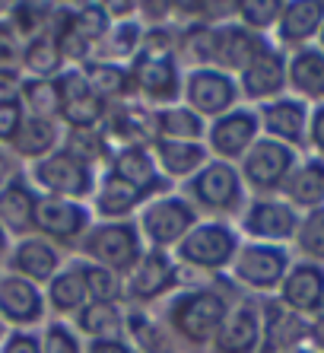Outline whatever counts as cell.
<instances>
[{"label": "cell", "mask_w": 324, "mask_h": 353, "mask_svg": "<svg viewBox=\"0 0 324 353\" xmlns=\"http://www.w3.org/2000/svg\"><path fill=\"white\" fill-rule=\"evenodd\" d=\"M29 179L48 197H64V201H80L92 191L90 165H83L80 159H73L64 150H54L51 157L32 163Z\"/></svg>", "instance_id": "cell-1"}, {"label": "cell", "mask_w": 324, "mask_h": 353, "mask_svg": "<svg viewBox=\"0 0 324 353\" xmlns=\"http://www.w3.org/2000/svg\"><path fill=\"white\" fill-rule=\"evenodd\" d=\"M223 319H226V303L216 293H185L169 309V321L175 325V331L194 344L216 337Z\"/></svg>", "instance_id": "cell-2"}, {"label": "cell", "mask_w": 324, "mask_h": 353, "mask_svg": "<svg viewBox=\"0 0 324 353\" xmlns=\"http://www.w3.org/2000/svg\"><path fill=\"white\" fill-rule=\"evenodd\" d=\"M86 255L108 271H130L140 261V239L130 223L96 226L86 236Z\"/></svg>", "instance_id": "cell-3"}, {"label": "cell", "mask_w": 324, "mask_h": 353, "mask_svg": "<svg viewBox=\"0 0 324 353\" xmlns=\"http://www.w3.org/2000/svg\"><path fill=\"white\" fill-rule=\"evenodd\" d=\"M41 319H45L41 290L17 274H0V321L10 331H29Z\"/></svg>", "instance_id": "cell-4"}, {"label": "cell", "mask_w": 324, "mask_h": 353, "mask_svg": "<svg viewBox=\"0 0 324 353\" xmlns=\"http://www.w3.org/2000/svg\"><path fill=\"white\" fill-rule=\"evenodd\" d=\"M179 255L181 261L194 264V268L216 271L235 258V236L226 223H203L179 242Z\"/></svg>", "instance_id": "cell-5"}, {"label": "cell", "mask_w": 324, "mask_h": 353, "mask_svg": "<svg viewBox=\"0 0 324 353\" xmlns=\"http://www.w3.org/2000/svg\"><path fill=\"white\" fill-rule=\"evenodd\" d=\"M235 277L248 283L254 290H274L283 283L286 268H290V258L280 245H270V242H252L235 252Z\"/></svg>", "instance_id": "cell-6"}, {"label": "cell", "mask_w": 324, "mask_h": 353, "mask_svg": "<svg viewBox=\"0 0 324 353\" xmlns=\"http://www.w3.org/2000/svg\"><path fill=\"white\" fill-rule=\"evenodd\" d=\"M235 96L239 90L232 77L213 67H194L185 80V102L194 115H226Z\"/></svg>", "instance_id": "cell-7"}, {"label": "cell", "mask_w": 324, "mask_h": 353, "mask_svg": "<svg viewBox=\"0 0 324 353\" xmlns=\"http://www.w3.org/2000/svg\"><path fill=\"white\" fill-rule=\"evenodd\" d=\"M140 230L153 245H172L194 230V210L181 197H159L153 204H146Z\"/></svg>", "instance_id": "cell-8"}, {"label": "cell", "mask_w": 324, "mask_h": 353, "mask_svg": "<svg viewBox=\"0 0 324 353\" xmlns=\"http://www.w3.org/2000/svg\"><path fill=\"white\" fill-rule=\"evenodd\" d=\"M7 274H17V277L29 280L35 287L48 283L51 277L57 274L61 268V255L57 248L51 245L48 239L41 236H23L10 245V255H7Z\"/></svg>", "instance_id": "cell-9"}, {"label": "cell", "mask_w": 324, "mask_h": 353, "mask_svg": "<svg viewBox=\"0 0 324 353\" xmlns=\"http://www.w3.org/2000/svg\"><path fill=\"white\" fill-rule=\"evenodd\" d=\"M242 172L254 188H276L292 172V150L280 140H254L242 157Z\"/></svg>", "instance_id": "cell-10"}, {"label": "cell", "mask_w": 324, "mask_h": 353, "mask_svg": "<svg viewBox=\"0 0 324 353\" xmlns=\"http://www.w3.org/2000/svg\"><path fill=\"white\" fill-rule=\"evenodd\" d=\"M90 214L83 210L80 201H64V197H48L41 194L35 201V216H32V230L41 239H73L86 230Z\"/></svg>", "instance_id": "cell-11"}, {"label": "cell", "mask_w": 324, "mask_h": 353, "mask_svg": "<svg viewBox=\"0 0 324 353\" xmlns=\"http://www.w3.org/2000/svg\"><path fill=\"white\" fill-rule=\"evenodd\" d=\"M191 194L203 207L213 210H232L242 201V181L229 163H207L191 181Z\"/></svg>", "instance_id": "cell-12"}, {"label": "cell", "mask_w": 324, "mask_h": 353, "mask_svg": "<svg viewBox=\"0 0 324 353\" xmlns=\"http://www.w3.org/2000/svg\"><path fill=\"white\" fill-rule=\"evenodd\" d=\"M261 331H264V325L258 319V309L248 303H239L226 312L213 344H216V353H258Z\"/></svg>", "instance_id": "cell-13"}, {"label": "cell", "mask_w": 324, "mask_h": 353, "mask_svg": "<svg viewBox=\"0 0 324 353\" xmlns=\"http://www.w3.org/2000/svg\"><path fill=\"white\" fill-rule=\"evenodd\" d=\"M254 134H258V115L254 112H245V108L226 112L210 128V147L223 159H239L252 150Z\"/></svg>", "instance_id": "cell-14"}, {"label": "cell", "mask_w": 324, "mask_h": 353, "mask_svg": "<svg viewBox=\"0 0 324 353\" xmlns=\"http://www.w3.org/2000/svg\"><path fill=\"white\" fill-rule=\"evenodd\" d=\"M245 232L254 239H264V242H283V239L296 236L299 230V220H296V210L290 204H280V201H258V204L248 207V214L242 220Z\"/></svg>", "instance_id": "cell-15"}, {"label": "cell", "mask_w": 324, "mask_h": 353, "mask_svg": "<svg viewBox=\"0 0 324 353\" xmlns=\"http://www.w3.org/2000/svg\"><path fill=\"white\" fill-rule=\"evenodd\" d=\"M286 86V61L280 51H274L270 45L254 54L248 61V67L242 70V90L248 99H270Z\"/></svg>", "instance_id": "cell-16"}, {"label": "cell", "mask_w": 324, "mask_h": 353, "mask_svg": "<svg viewBox=\"0 0 324 353\" xmlns=\"http://www.w3.org/2000/svg\"><path fill=\"white\" fill-rule=\"evenodd\" d=\"M35 201H39V194L23 175H17L10 185L0 188V226L7 230V236L23 239L32 232Z\"/></svg>", "instance_id": "cell-17"}, {"label": "cell", "mask_w": 324, "mask_h": 353, "mask_svg": "<svg viewBox=\"0 0 324 353\" xmlns=\"http://www.w3.org/2000/svg\"><path fill=\"white\" fill-rule=\"evenodd\" d=\"M280 296L290 312H318L324 303V271L315 264H299L280 283Z\"/></svg>", "instance_id": "cell-18"}, {"label": "cell", "mask_w": 324, "mask_h": 353, "mask_svg": "<svg viewBox=\"0 0 324 353\" xmlns=\"http://www.w3.org/2000/svg\"><path fill=\"white\" fill-rule=\"evenodd\" d=\"M130 80L146 99H156V102L175 99L181 86L175 58H146V54H140V61L130 70Z\"/></svg>", "instance_id": "cell-19"}, {"label": "cell", "mask_w": 324, "mask_h": 353, "mask_svg": "<svg viewBox=\"0 0 324 353\" xmlns=\"http://www.w3.org/2000/svg\"><path fill=\"white\" fill-rule=\"evenodd\" d=\"M261 48H264V41L252 29H245L242 23L223 26V29H216V41H213V64L219 70H239L242 74Z\"/></svg>", "instance_id": "cell-20"}, {"label": "cell", "mask_w": 324, "mask_h": 353, "mask_svg": "<svg viewBox=\"0 0 324 353\" xmlns=\"http://www.w3.org/2000/svg\"><path fill=\"white\" fill-rule=\"evenodd\" d=\"M175 283V268L162 252H150L140 255V261L130 268L128 293L134 299H156Z\"/></svg>", "instance_id": "cell-21"}, {"label": "cell", "mask_w": 324, "mask_h": 353, "mask_svg": "<svg viewBox=\"0 0 324 353\" xmlns=\"http://www.w3.org/2000/svg\"><path fill=\"white\" fill-rule=\"evenodd\" d=\"M57 143H61V131H57L54 121H45V118H26L23 128H19V134L13 137V143H10V153L19 159H26V163H39V159L51 157L57 150Z\"/></svg>", "instance_id": "cell-22"}, {"label": "cell", "mask_w": 324, "mask_h": 353, "mask_svg": "<svg viewBox=\"0 0 324 353\" xmlns=\"http://www.w3.org/2000/svg\"><path fill=\"white\" fill-rule=\"evenodd\" d=\"M261 118H264V128L270 131V140H280V143H299L305 137V105L296 102V99H274L261 108Z\"/></svg>", "instance_id": "cell-23"}, {"label": "cell", "mask_w": 324, "mask_h": 353, "mask_svg": "<svg viewBox=\"0 0 324 353\" xmlns=\"http://www.w3.org/2000/svg\"><path fill=\"white\" fill-rule=\"evenodd\" d=\"M156 165L169 179H185V175L197 172L207 165V150L201 143H185V140H156L153 143Z\"/></svg>", "instance_id": "cell-24"}, {"label": "cell", "mask_w": 324, "mask_h": 353, "mask_svg": "<svg viewBox=\"0 0 324 353\" xmlns=\"http://www.w3.org/2000/svg\"><path fill=\"white\" fill-rule=\"evenodd\" d=\"M286 83L296 96L324 99V51L321 48H302L296 58L286 64Z\"/></svg>", "instance_id": "cell-25"}, {"label": "cell", "mask_w": 324, "mask_h": 353, "mask_svg": "<svg viewBox=\"0 0 324 353\" xmlns=\"http://www.w3.org/2000/svg\"><path fill=\"white\" fill-rule=\"evenodd\" d=\"M280 39L290 45H302L312 35L321 32L324 26V3H312V0H299V3H283L280 13Z\"/></svg>", "instance_id": "cell-26"}, {"label": "cell", "mask_w": 324, "mask_h": 353, "mask_svg": "<svg viewBox=\"0 0 324 353\" xmlns=\"http://www.w3.org/2000/svg\"><path fill=\"white\" fill-rule=\"evenodd\" d=\"M64 67V54L57 48L51 32L39 35L32 41H23V77L29 80H54Z\"/></svg>", "instance_id": "cell-27"}, {"label": "cell", "mask_w": 324, "mask_h": 353, "mask_svg": "<svg viewBox=\"0 0 324 353\" xmlns=\"http://www.w3.org/2000/svg\"><path fill=\"white\" fill-rule=\"evenodd\" d=\"M90 293H86V280H83L80 264H73L67 271H57L54 277L48 280V305L61 315L80 312L86 305Z\"/></svg>", "instance_id": "cell-28"}, {"label": "cell", "mask_w": 324, "mask_h": 353, "mask_svg": "<svg viewBox=\"0 0 324 353\" xmlns=\"http://www.w3.org/2000/svg\"><path fill=\"white\" fill-rule=\"evenodd\" d=\"M19 105H23L26 118H45L54 121L61 115V96H57L54 80H19Z\"/></svg>", "instance_id": "cell-29"}, {"label": "cell", "mask_w": 324, "mask_h": 353, "mask_svg": "<svg viewBox=\"0 0 324 353\" xmlns=\"http://www.w3.org/2000/svg\"><path fill=\"white\" fill-rule=\"evenodd\" d=\"M112 175H118L121 181L134 185L137 191L153 188L156 181H159V179H156V159H153V153H146L143 147L121 150V153L112 159Z\"/></svg>", "instance_id": "cell-30"}, {"label": "cell", "mask_w": 324, "mask_h": 353, "mask_svg": "<svg viewBox=\"0 0 324 353\" xmlns=\"http://www.w3.org/2000/svg\"><path fill=\"white\" fill-rule=\"evenodd\" d=\"M286 194H290L292 204L318 210V207L324 204V163L312 159V163L299 165L296 172H290V179H286Z\"/></svg>", "instance_id": "cell-31"}, {"label": "cell", "mask_w": 324, "mask_h": 353, "mask_svg": "<svg viewBox=\"0 0 324 353\" xmlns=\"http://www.w3.org/2000/svg\"><path fill=\"white\" fill-rule=\"evenodd\" d=\"M77 325L92 341H114V334L124 328V319L114 303H86L77 312Z\"/></svg>", "instance_id": "cell-32"}, {"label": "cell", "mask_w": 324, "mask_h": 353, "mask_svg": "<svg viewBox=\"0 0 324 353\" xmlns=\"http://www.w3.org/2000/svg\"><path fill=\"white\" fill-rule=\"evenodd\" d=\"M140 201H143V191H137L134 185L121 181L118 175H108V179L99 185V194H96V207L102 216H128Z\"/></svg>", "instance_id": "cell-33"}, {"label": "cell", "mask_w": 324, "mask_h": 353, "mask_svg": "<svg viewBox=\"0 0 324 353\" xmlns=\"http://www.w3.org/2000/svg\"><path fill=\"white\" fill-rule=\"evenodd\" d=\"M156 140H185V143H197L203 134L201 115H194L191 108H162L156 115Z\"/></svg>", "instance_id": "cell-34"}, {"label": "cell", "mask_w": 324, "mask_h": 353, "mask_svg": "<svg viewBox=\"0 0 324 353\" xmlns=\"http://www.w3.org/2000/svg\"><path fill=\"white\" fill-rule=\"evenodd\" d=\"M51 17H54V7H45V3H13L7 23L23 41H32L51 32V26H54Z\"/></svg>", "instance_id": "cell-35"}, {"label": "cell", "mask_w": 324, "mask_h": 353, "mask_svg": "<svg viewBox=\"0 0 324 353\" xmlns=\"http://www.w3.org/2000/svg\"><path fill=\"white\" fill-rule=\"evenodd\" d=\"M112 128L118 137L128 140V147H140L146 137H156V121H150V115L140 112V108H134V105L121 108V112L114 115Z\"/></svg>", "instance_id": "cell-36"}, {"label": "cell", "mask_w": 324, "mask_h": 353, "mask_svg": "<svg viewBox=\"0 0 324 353\" xmlns=\"http://www.w3.org/2000/svg\"><path fill=\"white\" fill-rule=\"evenodd\" d=\"M83 280H86V293L92 296V303H114V296L121 293V280L118 274L102 268V264H80Z\"/></svg>", "instance_id": "cell-37"}, {"label": "cell", "mask_w": 324, "mask_h": 353, "mask_svg": "<svg viewBox=\"0 0 324 353\" xmlns=\"http://www.w3.org/2000/svg\"><path fill=\"white\" fill-rule=\"evenodd\" d=\"M102 41L108 45L105 58L121 61V58H130V54L140 48L143 32H140L137 23H118V26H108V32H105V39H102Z\"/></svg>", "instance_id": "cell-38"}, {"label": "cell", "mask_w": 324, "mask_h": 353, "mask_svg": "<svg viewBox=\"0 0 324 353\" xmlns=\"http://www.w3.org/2000/svg\"><path fill=\"white\" fill-rule=\"evenodd\" d=\"M0 77L23 80V39H19L10 23H0Z\"/></svg>", "instance_id": "cell-39"}, {"label": "cell", "mask_w": 324, "mask_h": 353, "mask_svg": "<svg viewBox=\"0 0 324 353\" xmlns=\"http://www.w3.org/2000/svg\"><path fill=\"white\" fill-rule=\"evenodd\" d=\"M86 80H90L92 92H96L99 99L121 96V92L130 86V83H128V74H124L118 64H96V67H90Z\"/></svg>", "instance_id": "cell-40"}, {"label": "cell", "mask_w": 324, "mask_h": 353, "mask_svg": "<svg viewBox=\"0 0 324 353\" xmlns=\"http://www.w3.org/2000/svg\"><path fill=\"white\" fill-rule=\"evenodd\" d=\"M213 41H216V29L210 26H194L188 29L185 39H181V54L188 61H194L197 67L213 64Z\"/></svg>", "instance_id": "cell-41"}, {"label": "cell", "mask_w": 324, "mask_h": 353, "mask_svg": "<svg viewBox=\"0 0 324 353\" xmlns=\"http://www.w3.org/2000/svg\"><path fill=\"white\" fill-rule=\"evenodd\" d=\"M235 10H239L245 29H252V32L258 35L261 29H270L274 23H280L283 3H274V0H252V3H239Z\"/></svg>", "instance_id": "cell-42"}, {"label": "cell", "mask_w": 324, "mask_h": 353, "mask_svg": "<svg viewBox=\"0 0 324 353\" xmlns=\"http://www.w3.org/2000/svg\"><path fill=\"white\" fill-rule=\"evenodd\" d=\"M296 239H299L302 255L321 258V261H324V207L312 210V214H308L305 220L299 223V230H296Z\"/></svg>", "instance_id": "cell-43"}, {"label": "cell", "mask_w": 324, "mask_h": 353, "mask_svg": "<svg viewBox=\"0 0 324 353\" xmlns=\"http://www.w3.org/2000/svg\"><path fill=\"white\" fill-rule=\"evenodd\" d=\"M64 153H70L73 159H80L83 165H90L96 157H102V140L96 137V131H70L67 134Z\"/></svg>", "instance_id": "cell-44"}, {"label": "cell", "mask_w": 324, "mask_h": 353, "mask_svg": "<svg viewBox=\"0 0 324 353\" xmlns=\"http://www.w3.org/2000/svg\"><path fill=\"white\" fill-rule=\"evenodd\" d=\"M23 121H26V112H23V105H19V96L10 99V102H0V147H10V143H13V137L19 134Z\"/></svg>", "instance_id": "cell-45"}, {"label": "cell", "mask_w": 324, "mask_h": 353, "mask_svg": "<svg viewBox=\"0 0 324 353\" xmlns=\"http://www.w3.org/2000/svg\"><path fill=\"white\" fill-rule=\"evenodd\" d=\"M41 353H80V344L67 325L54 321L45 328V337H41Z\"/></svg>", "instance_id": "cell-46"}, {"label": "cell", "mask_w": 324, "mask_h": 353, "mask_svg": "<svg viewBox=\"0 0 324 353\" xmlns=\"http://www.w3.org/2000/svg\"><path fill=\"white\" fill-rule=\"evenodd\" d=\"M0 353H41V337L32 331H7Z\"/></svg>", "instance_id": "cell-47"}, {"label": "cell", "mask_w": 324, "mask_h": 353, "mask_svg": "<svg viewBox=\"0 0 324 353\" xmlns=\"http://www.w3.org/2000/svg\"><path fill=\"white\" fill-rule=\"evenodd\" d=\"M308 140H312V147L318 150L324 157V105H318L308 118Z\"/></svg>", "instance_id": "cell-48"}, {"label": "cell", "mask_w": 324, "mask_h": 353, "mask_svg": "<svg viewBox=\"0 0 324 353\" xmlns=\"http://www.w3.org/2000/svg\"><path fill=\"white\" fill-rule=\"evenodd\" d=\"M17 159H13V153H10L7 147H0V188L3 185H10V181L17 179Z\"/></svg>", "instance_id": "cell-49"}, {"label": "cell", "mask_w": 324, "mask_h": 353, "mask_svg": "<svg viewBox=\"0 0 324 353\" xmlns=\"http://www.w3.org/2000/svg\"><path fill=\"white\" fill-rule=\"evenodd\" d=\"M86 353H130L121 341H92Z\"/></svg>", "instance_id": "cell-50"}, {"label": "cell", "mask_w": 324, "mask_h": 353, "mask_svg": "<svg viewBox=\"0 0 324 353\" xmlns=\"http://www.w3.org/2000/svg\"><path fill=\"white\" fill-rule=\"evenodd\" d=\"M19 96V80H10V77H0V102H10V99Z\"/></svg>", "instance_id": "cell-51"}, {"label": "cell", "mask_w": 324, "mask_h": 353, "mask_svg": "<svg viewBox=\"0 0 324 353\" xmlns=\"http://www.w3.org/2000/svg\"><path fill=\"white\" fill-rule=\"evenodd\" d=\"M7 255H10V236H7V230L0 226V261H7Z\"/></svg>", "instance_id": "cell-52"}, {"label": "cell", "mask_w": 324, "mask_h": 353, "mask_svg": "<svg viewBox=\"0 0 324 353\" xmlns=\"http://www.w3.org/2000/svg\"><path fill=\"white\" fill-rule=\"evenodd\" d=\"M315 337H318V341H321V344H324V321H318V328H315Z\"/></svg>", "instance_id": "cell-53"}, {"label": "cell", "mask_w": 324, "mask_h": 353, "mask_svg": "<svg viewBox=\"0 0 324 353\" xmlns=\"http://www.w3.org/2000/svg\"><path fill=\"white\" fill-rule=\"evenodd\" d=\"M7 331H10V328L3 325V321H0V344H3V337H7Z\"/></svg>", "instance_id": "cell-54"}, {"label": "cell", "mask_w": 324, "mask_h": 353, "mask_svg": "<svg viewBox=\"0 0 324 353\" xmlns=\"http://www.w3.org/2000/svg\"><path fill=\"white\" fill-rule=\"evenodd\" d=\"M286 353H312V350H305V347H292V350H286Z\"/></svg>", "instance_id": "cell-55"}, {"label": "cell", "mask_w": 324, "mask_h": 353, "mask_svg": "<svg viewBox=\"0 0 324 353\" xmlns=\"http://www.w3.org/2000/svg\"><path fill=\"white\" fill-rule=\"evenodd\" d=\"M318 39H321V51H324V26H321V32H318Z\"/></svg>", "instance_id": "cell-56"}]
</instances>
